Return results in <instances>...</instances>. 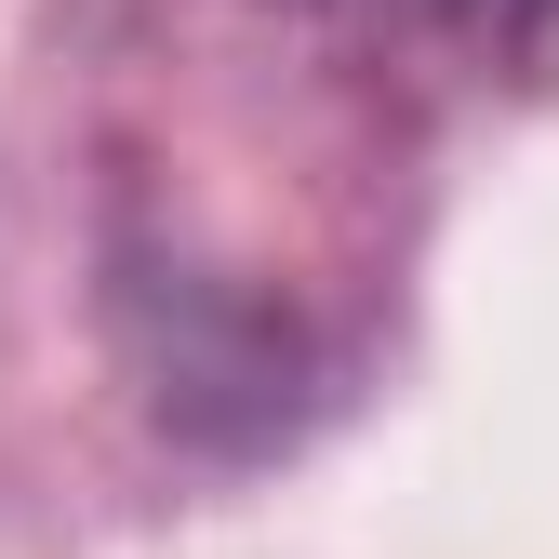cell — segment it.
I'll list each match as a JSON object with an SVG mask.
<instances>
[]
</instances>
